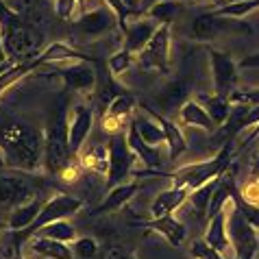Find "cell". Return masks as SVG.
I'll return each instance as SVG.
<instances>
[{"instance_id":"4fadbf2b","label":"cell","mask_w":259,"mask_h":259,"mask_svg":"<svg viewBox=\"0 0 259 259\" xmlns=\"http://www.w3.org/2000/svg\"><path fill=\"white\" fill-rule=\"evenodd\" d=\"M135 107H138V103H135V98L131 94H124V92L116 94L103 111V128L111 135L122 133V128L128 126V122L133 118Z\"/></svg>"},{"instance_id":"ac0fdd59","label":"cell","mask_w":259,"mask_h":259,"mask_svg":"<svg viewBox=\"0 0 259 259\" xmlns=\"http://www.w3.org/2000/svg\"><path fill=\"white\" fill-rule=\"evenodd\" d=\"M188 198H190V190L188 188H181V185L172 183L170 188L161 190L155 196L153 205H150V213H153V218H161V215H175L177 209H181V205L188 203Z\"/></svg>"},{"instance_id":"74e56055","label":"cell","mask_w":259,"mask_h":259,"mask_svg":"<svg viewBox=\"0 0 259 259\" xmlns=\"http://www.w3.org/2000/svg\"><path fill=\"white\" fill-rule=\"evenodd\" d=\"M78 7L76 0H55V11L61 20H70L74 16V9Z\"/></svg>"},{"instance_id":"836d02e7","label":"cell","mask_w":259,"mask_h":259,"mask_svg":"<svg viewBox=\"0 0 259 259\" xmlns=\"http://www.w3.org/2000/svg\"><path fill=\"white\" fill-rule=\"evenodd\" d=\"M83 165L94 172H107V146H96L92 153L83 155Z\"/></svg>"},{"instance_id":"7a4b0ae2","label":"cell","mask_w":259,"mask_h":259,"mask_svg":"<svg viewBox=\"0 0 259 259\" xmlns=\"http://www.w3.org/2000/svg\"><path fill=\"white\" fill-rule=\"evenodd\" d=\"M0 37H3L5 55L13 63L35 59L41 50V33L33 24L0 0Z\"/></svg>"},{"instance_id":"277c9868","label":"cell","mask_w":259,"mask_h":259,"mask_svg":"<svg viewBox=\"0 0 259 259\" xmlns=\"http://www.w3.org/2000/svg\"><path fill=\"white\" fill-rule=\"evenodd\" d=\"M233 144L235 142H227L222 144V148L215 153L211 159H205V161H196V163H188V165H181L172 172V179L170 181L175 185H181V188H188L190 192L200 188V185L209 183L211 179H218L220 175L231 168V161H233Z\"/></svg>"},{"instance_id":"30bf717a","label":"cell","mask_w":259,"mask_h":259,"mask_svg":"<svg viewBox=\"0 0 259 259\" xmlns=\"http://www.w3.org/2000/svg\"><path fill=\"white\" fill-rule=\"evenodd\" d=\"M35 188L22 175H5L0 170V211L11 213L16 207L35 198Z\"/></svg>"},{"instance_id":"cb8c5ba5","label":"cell","mask_w":259,"mask_h":259,"mask_svg":"<svg viewBox=\"0 0 259 259\" xmlns=\"http://www.w3.org/2000/svg\"><path fill=\"white\" fill-rule=\"evenodd\" d=\"M28 246L41 259H74L70 244L59 242V240H50V237L33 235L31 240H28Z\"/></svg>"},{"instance_id":"ffe728a7","label":"cell","mask_w":259,"mask_h":259,"mask_svg":"<svg viewBox=\"0 0 259 259\" xmlns=\"http://www.w3.org/2000/svg\"><path fill=\"white\" fill-rule=\"evenodd\" d=\"M140 227H144L146 231H155L163 235L172 246H181L185 242V235H188V229L181 220H177L175 215H161V218H150V220H142Z\"/></svg>"},{"instance_id":"ba28073f","label":"cell","mask_w":259,"mask_h":259,"mask_svg":"<svg viewBox=\"0 0 259 259\" xmlns=\"http://www.w3.org/2000/svg\"><path fill=\"white\" fill-rule=\"evenodd\" d=\"M170 31L172 24H159L155 35L150 37V41L135 59V66H140L142 70H157L161 74L170 72Z\"/></svg>"},{"instance_id":"f35d334b","label":"cell","mask_w":259,"mask_h":259,"mask_svg":"<svg viewBox=\"0 0 259 259\" xmlns=\"http://www.w3.org/2000/svg\"><path fill=\"white\" fill-rule=\"evenodd\" d=\"M100 259H131V255L120 246H107L103 253H100Z\"/></svg>"},{"instance_id":"f1b7e54d","label":"cell","mask_w":259,"mask_h":259,"mask_svg":"<svg viewBox=\"0 0 259 259\" xmlns=\"http://www.w3.org/2000/svg\"><path fill=\"white\" fill-rule=\"evenodd\" d=\"M220 177H222V175H220ZM220 177H218V179H211L209 183H205V185H200V188H196V190L190 192V198H188V200H190V205L194 207L196 215H200V218H207V211H209V205H211L213 190H215V185H218Z\"/></svg>"},{"instance_id":"f6af8a7d","label":"cell","mask_w":259,"mask_h":259,"mask_svg":"<svg viewBox=\"0 0 259 259\" xmlns=\"http://www.w3.org/2000/svg\"><path fill=\"white\" fill-rule=\"evenodd\" d=\"M7 168V161H5V155H3V150H0V170H5Z\"/></svg>"},{"instance_id":"7402d4cb","label":"cell","mask_w":259,"mask_h":259,"mask_svg":"<svg viewBox=\"0 0 259 259\" xmlns=\"http://www.w3.org/2000/svg\"><path fill=\"white\" fill-rule=\"evenodd\" d=\"M203 240L225 257L233 255L231 242H229V233H227V207L215 215H211V218H207V231H205Z\"/></svg>"},{"instance_id":"c3c4849f","label":"cell","mask_w":259,"mask_h":259,"mask_svg":"<svg viewBox=\"0 0 259 259\" xmlns=\"http://www.w3.org/2000/svg\"><path fill=\"white\" fill-rule=\"evenodd\" d=\"M225 259H237V257H235V255H229V257H225Z\"/></svg>"},{"instance_id":"e0dca14e","label":"cell","mask_w":259,"mask_h":259,"mask_svg":"<svg viewBox=\"0 0 259 259\" xmlns=\"http://www.w3.org/2000/svg\"><path fill=\"white\" fill-rule=\"evenodd\" d=\"M140 188H142V179H133V181H124V183L116 185V188L107 190L105 200L92 211V215L111 213V211H118V209H122V207H126L128 200L140 192Z\"/></svg>"},{"instance_id":"52a82bcc","label":"cell","mask_w":259,"mask_h":259,"mask_svg":"<svg viewBox=\"0 0 259 259\" xmlns=\"http://www.w3.org/2000/svg\"><path fill=\"white\" fill-rule=\"evenodd\" d=\"M138 157L126 142V133H113L107 142V190L124 183L133 172Z\"/></svg>"},{"instance_id":"1f68e13d","label":"cell","mask_w":259,"mask_h":259,"mask_svg":"<svg viewBox=\"0 0 259 259\" xmlns=\"http://www.w3.org/2000/svg\"><path fill=\"white\" fill-rule=\"evenodd\" d=\"M135 59H138V55H133V53H128L126 48H122V50H118V53H113L109 57L107 66H109L113 76H120V74H124L131 66H135Z\"/></svg>"},{"instance_id":"3957f363","label":"cell","mask_w":259,"mask_h":259,"mask_svg":"<svg viewBox=\"0 0 259 259\" xmlns=\"http://www.w3.org/2000/svg\"><path fill=\"white\" fill-rule=\"evenodd\" d=\"M74 153L68 140V116L66 107H59L53 120L48 122L44 133V168L50 177H59L63 181L76 179Z\"/></svg>"},{"instance_id":"bcb514c9","label":"cell","mask_w":259,"mask_h":259,"mask_svg":"<svg viewBox=\"0 0 259 259\" xmlns=\"http://www.w3.org/2000/svg\"><path fill=\"white\" fill-rule=\"evenodd\" d=\"M211 3H213L215 7H222V5H225V3H227V0H211Z\"/></svg>"},{"instance_id":"6da1fadb","label":"cell","mask_w":259,"mask_h":259,"mask_svg":"<svg viewBox=\"0 0 259 259\" xmlns=\"http://www.w3.org/2000/svg\"><path fill=\"white\" fill-rule=\"evenodd\" d=\"M0 150L7 168L33 172L44 165V135L22 122H7L0 126Z\"/></svg>"},{"instance_id":"7c38bea8","label":"cell","mask_w":259,"mask_h":259,"mask_svg":"<svg viewBox=\"0 0 259 259\" xmlns=\"http://www.w3.org/2000/svg\"><path fill=\"white\" fill-rule=\"evenodd\" d=\"M116 22H118L116 13H113L107 5H103V7H94V9L83 11L81 16L74 20V24L72 26H74V31L78 35H85V37H90V39H96V37H100V35L109 33Z\"/></svg>"},{"instance_id":"d4e9b609","label":"cell","mask_w":259,"mask_h":259,"mask_svg":"<svg viewBox=\"0 0 259 259\" xmlns=\"http://www.w3.org/2000/svg\"><path fill=\"white\" fill-rule=\"evenodd\" d=\"M41 200H39V196H35V198H31L28 203H24V205H20V207H16L11 213H7V229H13V231H20V229H26V227H31L33 222H35V218L39 215V211H41Z\"/></svg>"},{"instance_id":"ee69618b","label":"cell","mask_w":259,"mask_h":259,"mask_svg":"<svg viewBox=\"0 0 259 259\" xmlns=\"http://www.w3.org/2000/svg\"><path fill=\"white\" fill-rule=\"evenodd\" d=\"M76 3H78V7H81V13L88 11V0H76Z\"/></svg>"},{"instance_id":"2e32d148","label":"cell","mask_w":259,"mask_h":259,"mask_svg":"<svg viewBox=\"0 0 259 259\" xmlns=\"http://www.w3.org/2000/svg\"><path fill=\"white\" fill-rule=\"evenodd\" d=\"M138 107H140L142 111H146L150 118L157 120V122L161 124L163 133H165V146H168L170 159H177L179 155H183L185 150H188V142H185L183 133H181V128H179L170 118H165L161 111H157V109H153V107H148L146 103H138Z\"/></svg>"},{"instance_id":"ab89813d","label":"cell","mask_w":259,"mask_h":259,"mask_svg":"<svg viewBox=\"0 0 259 259\" xmlns=\"http://www.w3.org/2000/svg\"><path fill=\"white\" fill-rule=\"evenodd\" d=\"M237 66H240V70H259V53L244 57V59L237 61Z\"/></svg>"},{"instance_id":"603a6c76","label":"cell","mask_w":259,"mask_h":259,"mask_svg":"<svg viewBox=\"0 0 259 259\" xmlns=\"http://www.w3.org/2000/svg\"><path fill=\"white\" fill-rule=\"evenodd\" d=\"M179 118L185 126H194V128H200V131H207V133H213L218 131V124L211 120V116L205 111V107L198 103V100H192L188 98L185 103L179 107Z\"/></svg>"},{"instance_id":"f546056e","label":"cell","mask_w":259,"mask_h":259,"mask_svg":"<svg viewBox=\"0 0 259 259\" xmlns=\"http://www.w3.org/2000/svg\"><path fill=\"white\" fill-rule=\"evenodd\" d=\"M188 94H190V83L183 81V78H177L165 85V90L159 94V103L163 109H168L172 105H183L188 100Z\"/></svg>"},{"instance_id":"9a60e30c","label":"cell","mask_w":259,"mask_h":259,"mask_svg":"<svg viewBox=\"0 0 259 259\" xmlns=\"http://www.w3.org/2000/svg\"><path fill=\"white\" fill-rule=\"evenodd\" d=\"M157 26L159 24L146 16H140L135 22H126V26L122 28V39H124V46L122 48H126L133 55H140L144 46L150 41V37L155 35Z\"/></svg>"},{"instance_id":"4dcf8cb0","label":"cell","mask_w":259,"mask_h":259,"mask_svg":"<svg viewBox=\"0 0 259 259\" xmlns=\"http://www.w3.org/2000/svg\"><path fill=\"white\" fill-rule=\"evenodd\" d=\"M35 235L50 237V240H59V242H66V244H72L78 237L74 225H70L68 220H55V222H50V225L41 227Z\"/></svg>"},{"instance_id":"4316f807","label":"cell","mask_w":259,"mask_h":259,"mask_svg":"<svg viewBox=\"0 0 259 259\" xmlns=\"http://www.w3.org/2000/svg\"><path fill=\"white\" fill-rule=\"evenodd\" d=\"M181 9H183V0H159V3L150 7L144 16L155 20L157 24H172L175 18L181 13Z\"/></svg>"},{"instance_id":"e575fe53","label":"cell","mask_w":259,"mask_h":259,"mask_svg":"<svg viewBox=\"0 0 259 259\" xmlns=\"http://www.w3.org/2000/svg\"><path fill=\"white\" fill-rule=\"evenodd\" d=\"M229 100H231V105H259V88L235 90Z\"/></svg>"},{"instance_id":"5b68a950","label":"cell","mask_w":259,"mask_h":259,"mask_svg":"<svg viewBox=\"0 0 259 259\" xmlns=\"http://www.w3.org/2000/svg\"><path fill=\"white\" fill-rule=\"evenodd\" d=\"M227 233L231 242L233 255L237 259H257L259 255V231L246 220L235 203L227 205Z\"/></svg>"},{"instance_id":"8d00e7d4","label":"cell","mask_w":259,"mask_h":259,"mask_svg":"<svg viewBox=\"0 0 259 259\" xmlns=\"http://www.w3.org/2000/svg\"><path fill=\"white\" fill-rule=\"evenodd\" d=\"M105 5L109 7V9L116 13V18H118V24H120V31L126 26V22H128V18H133L135 13L133 11H128L126 7H124V3L122 0H105ZM140 18V16H138Z\"/></svg>"},{"instance_id":"44dd1931","label":"cell","mask_w":259,"mask_h":259,"mask_svg":"<svg viewBox=\"0 0 259 259\" xmlns=\"http://www.w3.org/2000/svg\"><path fill=\"white\" fill-rule=\"evenodd\" d=\"M126 142H128V146H131V150L135 153V157H138V159L146 165V168L161 170L163 157L159 153V146H150L148 142H144L133 122H128V126H126Z\"/></svg>"},{"instance_id":"d6a6232c","label":"cell","mask_w":259,"mask_h":259,"mask_svg":"<svg viewBox=\"0 0 259 259\" xmlns=\"http://www.w3.org/2000/svg\"><path fill=\"white\" fill-rule=\"evenodd\" d=\"M70 246H72V253H74V257H78V259H92V257H96L98 250H100V244L92 235L76 237Z\"/></svg>"},{"instance_id":"7bdbcfd3","label":"cell","mask_w":259,"mask_h":259,"mask_svg":"<svg viewBox=\"0 0 259 259\" xmlns=\"http://www.w3.org/2000/svg\"><path fill=\"white\" fill-rule=\"evenodd\" d=\"M9 259H26V257H24V250H18V253H13Z\"/></svg>"},{"instance_id":"b9f144b4","label":"cell","mask_w":259,"mask_h":259,"mask_svg":"<svg viewBox=\"0 0 259 259\" xmlns=\"http://www.w3.org/2000/svg\"><path fill=\"white\" fill-rule=\"evenodd\" d=\"M7 61V55H5V46H3V37H0V63Z\"/></svg>"},{"instance_id":"484cf974","label":"cell","mask_w":259,"mask_h":259,"mask_svg":"<svg viewBox=\"0 0 259 259\" xmlns=\"http://www.w3.org/2000/svg\"><path fill=\"white\" fill-rule=\"evenodd\" d=\"M196 100L205 107V111L211 116L218 128L229 120V113H231V107H233L229 98H222L218 94H196Z\"/></svg>"},{"instance_id":"d590c367","label":"cell","mask_w":259,"mask_h":259,"mask_svg":"<svg viewBox=\"0 0 259 259\" xmlns=\"http://www.w3.org/2000/svg\"><path fill=\"white\" fill-rule=\"evenodd\" d=\"M192 257L194 259H225V255L211 248L205 240H196L192 244Z\"/></svg>"},{"instance_id":"5bb4252c","label":"cell","mask_w":259,"mask_h":259,"mask_svg":"<svg viewBox=\"0 0 259 259\" xmlns=\"http://www.w3.org/2000/svg\"><path fill=\"white\" fill-rule=\"evenodd\" d=\"M70 124H68V140L72 153L78 155L88 142L92 126H94V109L90 105H74L70 113Z\"/></svg>"},{"instance_id":"60d3db41","label":"cell","mask_w":259,"mask_h":259,"mask_svg":"<svg viewBox=\"0 0 259 259\" xmlns=\"http://www.w3.org/2000/svg\"><path fill=\"white\" fill-rule=\"evenodd\" d=\"M157 3H159V0H140V11H142V16H144V13H146L153 5H157Z\"/></svg>"},{"instance_id":"8992f818","label":"cell","mask_w":259,"mask_h":259,"mask_svg":"<svg viewBox=\"0 0 259 259\" xmlns=\"http://www.w3.org/2000/svg\"><path fill=\"white\" fill-rule=\"evenodd\" d=\"M253 26L246 20L240 18H227L218 16L213 11L200 13L198 18H194V22L188 31V37L194 41H211L220 35H250Z\"/></svg>"},{"instance_id":"7dc6e473","label":"cell","mask_w":259,"mask_h":259,"mask_svg":"<svg viewBox=\"0 0 259 259\" xmlns=\"http://www.w3.org/2000/svg\"><path fill=\"white\" fill-rule=\"evenodd\" d=\"M5 227H7V222H3V220H0V231H3Z\"/></svg>"},{"instance_id":"8fae6325","label":"cell","mask_w":259,"mask_h":259,"mask_svg":"<svg viewBox=\"0 0 259 259\" xmlns=\"http://www.w3.org/2000/svg\"><path fill=\"white\" fill-rule=\"evenodd\" d=\"M55 76H59L68 90L78 94H92L96 88V70L92 68V61L61 63L55 70Z\"/></svg>"},{"instance_id":"d6986e66","label":"cell","mask_w":259,"mask_h":259,"mask_svg":"<svg viewBox=\"0 0 259 259\" xmlns=\"http://www.w3.org/2000/svg\"><path fill=\"white\" fill-rule=\"evenodd\" d=\"M72 61H94L90 55L85 53H78L72 46L63 44V41H55V44L46 46L41 53L35 57L33 63L35 68H41V66H48V63H57V66H61V63H72Z\"/></svg>"},{"instance_id":"9c48e42d","label":"cell","mask_w":259,"mask_h":259,"mask_svg":"<svg viewBox=\"0 0 259 259\" xmlns=\"http://www.w3.org/2000/svg\"><path fill=\"white\" fill-rule=\"evenodd\" d=\"M209 53V66H211V78H213V94L222 98H229L235 92L237 85V70L240 66L233 61V57L218 48H207Z\"/></svg>"},{"instance_id":"83f0119b","label":"cell","mask_w":259,"mask_h":259,"mask_svg":"<svg viewBox=\"0 0 259 259\" xmlns=\"http://www.w3.org/2000/svg\"><path fill=\"white\" fill-rule=\"evenodd\" d=\"M131 122L135 124V128H138V133L142 135L144 142H148L150 146H161V144H165V133L161 124L153 118H142V116H133Z\"/></svg>"}]
</instances>
